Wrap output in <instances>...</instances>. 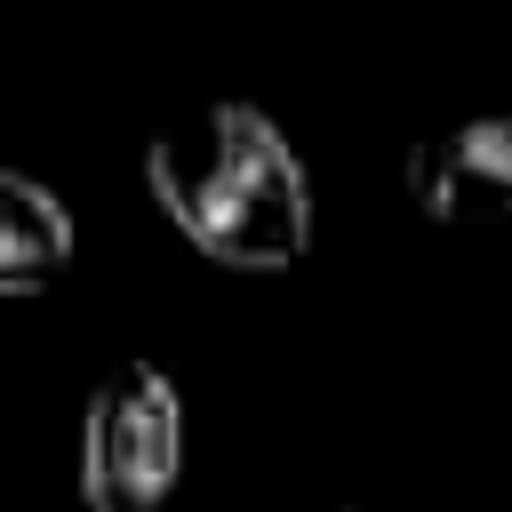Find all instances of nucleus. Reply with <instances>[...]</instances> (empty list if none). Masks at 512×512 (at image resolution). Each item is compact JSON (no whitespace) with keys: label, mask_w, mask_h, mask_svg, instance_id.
<instances>
[{"label":"nucleus","mask_w":512,"mask_h":512,"mask_svg":"<svg viewBox=\"0 0 512 512\" xmlns=\"http://www.w3.org/2000/svg\"><path fill=\"white\" fill-rule=\"evenodd\" d=\"M144 192L224 272H288L312 240V176L288 128L240 96L168 120L144 152Z\"/></svg>","instance_id":"obj_1"},{"label":"nucleus","mask_w":512,"mask_h":512,"mask_svg":"<svg viewBox=\"0 0 512 512\" xmlns=\"http://www.w3.org/2000/svg\"><path fill=\"white\" fill-rule=\"evenodd\" d=\"M184 464V400L160 360H120L80 408V504L160 512Z\"/></svg>","instance_id":"obj_2"},{"label":"nucleus","mask_w":512,"mask_h":512,"mask_svg":"<svg viewBox=\"0 0 512 512\" xmlns=\"http://www.w3.org/2000/svg\"><path fill=\"white\" fill-rule=\"evenodd\" d=\"M408 200L424 224H512V112H472L448 128H424L400 160Z\"/></svg>","instance_id":"obj_3"},{"label":"nucleus","mask_w":512,"mask_h":512,"mask_svg":"<svg viewBox=\"0 0 512 512\" xmlns=\"http://www.w3.org/2000/svg\"><path fill=\"white\" fill-rule=\"evenodd\" d=\"M72 248H80L72 208H64L40 176H24V168L0 160V296H40V288H56V280L72 272Z\"/></svg>","instance_id":"obj_4"},{"label":"nucleus","mask_w":512,"mask_h":512,"mask_svg":"<svg viewBox=\"0 0 512 512\" xmlns=\"http://www.w3.org/2000/svg\"><path fill=\"white\" fill-rule=\"evenodd\" d=\"M344 512H360V504H344Z\"/></svg>","instance_id":"obj_5"}]
</instances>
